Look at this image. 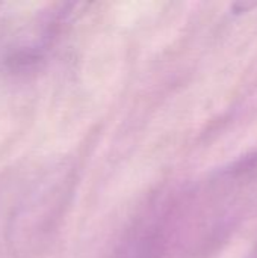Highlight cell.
<instances>
[]
</instances>
